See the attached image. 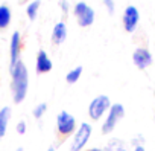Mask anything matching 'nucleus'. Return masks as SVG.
Here are the masks:
<instances>
[{
    "label": "nucleus",
    "mask_w": 155,
    "mask_h": 151,
    "mask_svg": "<svg viewBox=\"0 0 155 151\" xmlns=\"http://www.w3.org/2000/svg\"><path fill=\"white\" fill-rule=\"evenodd\" d=\"M46 112H47V104H46V102H40L38 105L34 107V110H32V116H34L35 119H41V118L46 115Z\"/></svg>",
    "instance_id": "obj_16"
},
{
    "label": "nucleus",
    "mask_w": 155,
    "mask_h": 151,
    "mask_svg": "<svg viewBox=\"0 0 155 151\" xmlns=\"http://www.w3.org/2000/svg\"><path fill=\"white\" fill-rule=\"evenodd\" d=\"M91 133H93V127L88 122H82L73 134V139L70 143V151H84L85 145L88 143V140L91 137Z\"/></svg>",
    "instance_id": "obj_4"
},
{
    "label": "nucleus",
    "mask_w": 155,
    "mask_h": 151,
    "mask_svg": "<svg viewBox=\"0 0 155 151\" xmlns=\"http://www.w3.org/2000/svg\"><path fill=\"white\" fill-rule=\"evenodd\" d=\"M132 61H134V64H135L137 69L144 70V69H147L152 64L153 58H152V53L149 52V49H146V47H137L134 50V53H132Z\"/></svg>",
    "instance_id": "obj_8"
},
{
    "label": "nucleus",
    "mask_w": 155,
    "mask_h": 151,
    "mask_svg": "<svg viewBox=\"0 0 155 151\" xmlns=\"http://www.w3.org/2000/svg\"><path fill=\"white\" fill-rule=\"evenodd\" d=\"M46 151H56V148H55L53 145H50V146H49V148H47Z\"/></svg>",
    "instance_id": "obj_24"
},
{
    "label": "nucleus",
    "mask_w": 155,
    "mask_h": 151,
    "mask_svg": "<svg viewBox=\"0 0 155 151\" xmlns=\"http://www.w3.org/2000/svg\"><path fill=\"white\" fill-rule=\"evenodd\" d=\"M35 69H37V73H40V75L41 73H49L53 69V63H52V60L49 58V55L44 49H40L38 53H37Z\"/></svg>",
    "instance_id": "obj_10"
},
{
    "label": "nucleus",
    "mask_w": 155,
    "mask_h": 151,
    "mask_svg": "<svg viewBox=\"0 0 155 151\" xmlns=\"http://www.w3.org/2000/svg\"><path fill=\"white\" fill-rule=\"evenodd\" d=\"M132 151H146V148H144L143 145H137V146H134Z\"/></svg>",
    "instance_id": "obj_22"
},
{
    "label": "nucleus",
    "mask_w": 155,
    "mask_h": 151,
    "mask_svg": "<svg viewBox=\"0 0 155 151\" xmlns=\"http://www.w3.org/2000/svg\"><path fill=\"white\" fill-rule=\"evenodd\" d=\"M59 6H61V9H62V12H64V14H68V11H70L68 0H59Z\"/></svg>",
    "instance_id": "obj_20"
},
{
    "label": "nucleus",
    "mask_w": 155,
    "mask_h": 151,
    "mask_svg": "<svg viewBox=\"0 0 155 151\" xmlns=\"http://www.w3.org/2000/svg\"><path fill=\"white\" fill-rule=\"evenodd\" d=\"M117 151H128V149H126V148H125V146H120V148H119V149H117Z\"/></svg>",
    "instance_id": "obj_25"
},
{
    "label": "nucleus",
    "mask_w": 155,
    "mask_h": 151,
    "mask_svg": "<svg viewBox=\"0 0 155 151\" xmlns=\"http://www.w3.org/2000/svg\"><path fill=\"white\" fill-rule=\"evenodd\" d=\"M81 75H82V66H78V67L71 69V70L65 75V81H67L68 84H74V83L79 81Z\"/></svg>",
    "instance_id": "obj_14"
},
{
    "label": "nucleus",
    "mask_w": 155,
    "mask_h": 151,
    "mask_svg": "<svg viewBox=\"0 0 155 151\" xmlns=\"http://www.w3.org/2000/svg\"><path fill=\"white\" fill-rule=\"evenodd\" d=\"M11 9L6 5H0V29H6L11 23Z\"/></svg>",
    "instance_id": "obj_13"
},
{
    "label": "nucleus",
    "mask_w": 155,
    "mask_h": 151,
    "mask_svg": "<svg viewBox=\"0 0 155 151\" xmlns=\"http://www.w3.org/2000/svg\"><path fill=\"white\" fill-rule=\"evenodd\" d=\"M84 151H104L102 148H88V149H84Z\"/></svg>",
    "instance_id": "obj_23"
},
{
    "label": "nucleus",
    "mask_w": 155,
    "mask_h": 151,
    "mask_svg": "<svg viewBox=\"0 0 155 151\" xmlns=\"http://www.w3.org/2000/svg\"><path fill=\"white\" fill-rule=\"evenodd\" d=\"M15 131H17L20 136H23V134L28 131V124H26V121H18L17 125H15Z\"/></svg>",
    "instance_id": "obj_18"
},
{
    "label": "nucleus",
    "mask_w": 155,
    "mask_h": 151,
    "mask_svg": "<svg viewBox=\"0 0 155 151\" xmlns=\"http://www.w3.org/2000/svg\"><path fill=\"white\" fill-rule=\"evenodd\" d=\"M111 99L107 95H97L94 99H91L90 105H88V116L91 121H99L102 119V116L105 113H108V110L111 108Z\"/></svg>",
    "instance_id": "obj_5"
},
{
    "label": "nucleus",
    "mask_w": 155,
    "mask_h": 151,
    "mask_svg": "<svg viewBox=\"0 0 155 151\" xmlns=\"http://www.w3.org/2000/svg\"><path fill=\"white\" fill-rule=\"evenodd\" d=\"M73 14L81 28H88L94 23V9L90 8L85 2H78L73 8Z\"/></svg>",
    "instance_id": "obj_6"
},
{
    "label": "nucleus",
    "mask_w": 155,
    "mask_h": 151,
    "mask_svg": "<svg viewBox=\"0 0 155 151\" xmlns=\"http://www.w3.org/2000/svg\"><path fill=\"white\" fill-rule=\"evenodd\" d=\"M153 121H155V116H153Z\"/></svg>",
    "instance_id": "obj_28"
},
{
    "label": "nucleus",
    "mask_w": 155,
    "mask_h": 151,
    "mask_svg": "<svg viewBox=\"0 0 155 151\" xmlns=\"http://www.w3.org/2000/svg\"><path fill=\"white\" fill-rule=\"evenodd\" d=\"M123 118H125V107H123V104H119V102L113 104L111 108H110L108 113H107V118H105L102 127H101L102 134L107 136V134L113 133V131L116 130V127L119 125V122H120Z\"/></svg>",
    "instance_id": "obj_2"
},
{
    "label": "nucleus",
    "mask_w": 155,
    "mask_h": 151,
    "mask_svg": "<svg viewBox=\"0 0 155 151\" xmlns=\"http://www.w3.org/2000/svg\"><path fill=\"white\" fill-rule=\"evenodd\" d=\"M102 2H104V5H105V8H107L108 14H110V15H113V14H114V11H116V3H114V0H102Z\"/></svg>",
    "instance_id": "obj_19"
},
{
    "label": "nucleus",
    "mask_w": 155,
    "mask_h": 151,
    "mask_svg": "<svg viewBox=\"0 0 155 151\" xmlns=\"http://www.w3.org/2000/svg\"><path fill=\"white\" fill-rule=\"evenodd\" d=\"M153 96H155V89H153Z\"/></svg>",
    "instance_id": "obj_27"
},
{
    "label": "nucleus",
    "mask_w": 155,
    "mask_h": 151,
    "mask_svg": "<svg viewBox=\"0 0 155 151\" xmlns=\"http://www.w3.org/2000/svg\"><path fill=\"white\" fill-rule=\"evenodd\" d=\"M15 151H25V149H23V148H17Z\"/></svg>",
    "instance_id": "obj_26"
},
{
    "label": "nucleus",
    "mask_w": 155,
    "mask_h": 151,
    "mask_svg": "<svg viewBox=\"0 0 155 151\" xmlns=\"http://www.w3.org/2000/svg\"><path fill=\"white\" fill-rule=\"evenodd\" d=\"M78 125H76V119L71 113L61 110L56 115V133L59 137H68L71 134H74Z\"/></svg>",
    "instance_id": "obj_3"
},
{
    "label": "nucleus",
    "mask_w": 155,
    "mask_h": 151,
    "mask_svg": "<svg viewBox=\"0 0 155 151\" xmlns=\"http://www.w3.org/2000/svg\"><path fill=\"white\" fill-rule=\"evenodd\" d=\"M20 53H21V35L20 32H14L9 41V67L15 66L20 61Z\"/></svg>",
    "instance_id": "obj_9"
},
{
    "label": "nucleus",
    "mask_w": 155,
    "mask_h": 151,
    "mask_svg": "<svg viewBox=\"0 0 155 151\" xmlns=\"http://www.w3.org/2000/svg\"><path fill=\"white\" fill-rule=\"evenodd\" d=\"M138 20H140V12H138V9H137L134 5L126 6L125 11H123V19H122V22H123V29H125L128 34H132V32L137 29V26H138Z\"/></svg>",
    "instance_id": "obj_7"
},
{
    "label": "nucleus",
    "mask_w": 155,
    "mask_h": 151,
    "mask_svg": "<svg viewBox=\"0 0 155 151\" xmlns=\"http://www.w3.org/2000/svg\"><path fill=\"white\" fill-rule=\"evenodd\" d=\"M67 38V26L64 22H58L53 26L52 31V43L53 44H62Z\"/></svg>",
    "instance_id": "obj_11"
},
{
    "label": "nucleus",
    "mask_w": 155,
    "mask_h": 151,
    "mask_svg": "<svg viewBox=\"0 0 155 151\" xmlns=\"http://www.w3.org/2000/svg\"><path fill=\"white\" fill-rule=\"evenodd\" d=\"M143 143H144V137L140 136V134H138L135 139H132V145H134V146H137V145H143Z\"/></svg>",
    "instance_id": "obj_21"
},
{
    "label": "nucleus",
    "mask_w": 155,
    "mask_h": 151,
    "mask_svg": "<svg viewBox=\"0 0 155 151\" xmlns=\"http://www.w3.org/2000/svg\"><path fill=\"white\" fill-rule=\"evenodd\" d=\"M120 146H123V145H122V142H120V140H117V139H113V140H110V143L107 145V148H105L104 151H117Z\"/></svg>",
    "instance_id": "obj_17"
},
{
    "label": "nucleus",
    "mask_w": 155,
    "mask_h": 151,
    "mask_svg": "<svg viewBox=\"0 0 155 151\" xmlns=\"http://www.w3.org/2000/svg\"><path fill=\"white\" fill-rule=\"evenodd\" d=\"M11 70V90H12V99L15 104H21L28 95V87H29V73L26 64L20 60L15 66L9 67Z\"/></svg>",
    "instance_id": "obj_1"
},
{
    "label": "nucleus",
    "mask_w": 155,
    "mask_h": 151,
    "mask_svg": "<svg viewBox=\"0 0 155 151\" xmlns=\"http://www.w3.org/2000/svg\"><path fill=\"white\" fill-rule=\"evenodd\" d=\"M9 121H11V108L9 107H2L0 108V139L5 137Z\"/></svg>",
    "instance_id": "obj_12"
},
{
    "label": "nucleus",
    "mask_w": 155,
    "mask_h": 151,
    "mask_svg": "<svg viewBox=\"0 0 155 151\" xmlns=\"http://www.w3.org/2000/svg\"><path fill=\"white\" fill-rule=\"evenodd\" d=\"M40 5H41V2L40 0H32V2L28 5V8H26V14H28V19L29 20H35L37 19V15H38V9H40Z\"/></svg>",
    "instance_id": "obj_15"
}]
</instances>
